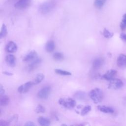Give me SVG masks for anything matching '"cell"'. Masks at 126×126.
I'll list each match as a JSON object with an SVG mask.
<instances>
[{
    "label": "cell",
    "instance_id": "cell-16",
    "mask_svg": "<svg viewBox=\"0 0 126 126\" xmlns=\"http://www.w3.org/2000/svg\"><path fill=\"white\" fill-rule=\"evenodd\" d=\"M97 108L100 111L105 113H112L114 112V110L112 108L105 105H99L97 106Z\"/></svg>",
    "mask_w": 126,
    "mask_h": 126
},
{
    "label": "cell",
    "instance_id": "cell-30",
    "mask_svg": "<svg viewBox=\"0 0 126 126\" xmlns=\"http://www.w3.org/2000/svg\"><path fill=\"white\" fill-rule=\"evenodd\" d=\"M25 126H35V124L32 122L29 121V122H26V123L25 124Z\"/></svg>",
    "mask_w": 126,
    "mask_h": 126
},
{
    "label": "cell",
    "instance_id": "cell-10",
    "mask_svg": "<svg viewBox=\"0 0 126 126\" xmlns=\"http://www.w3.org/2000/svg\"><path fill=\"white\" fill-rule=\"evenodd\" d=\"M117 73V70L115 69H110L108 70L103 75L102 77L107 80H110L114 78Z\"/></svg>",
    "mask_w": 126,
    "mask_h": 126
},
{
    "label": "cell",
    "instance_id": "cell-15",
    "mask_svg": "<svg viewBox=\"0 0 126 126\" xmlns=\"http://www.w3.org/2000/svg\"><path fill=\"white\" fill-rule=\"evenodd\" d=\"M55 48V42L53 40H49L45 45V50L47 52L51 53L53 52Z\"/></svg>",
    "mask_w": 126,
    "mask_h": 126
},
{
    "label": "cell",
    "instance_id": "cell-5",
    "mask_svg": "<svg viewBox=\"0 0 126 126\" xmlns=\"http://www.w3.org/2000/svg\"><path fill=\"white\" fill-rule=\"evenodd\" d=\"M51 93L50 86H45L40 89L37 93V97L40 99H46L48 97Z\"/></svg>",
    "mask_w": 126,
    "mask_h": 126
},
{
    "label": "cell",
    "instance_id": "cell-13",
    "mask_svg": "<svg viewBox=\"0 0 126 126\" xmlns=\"http://www.w3.org/2000/svg\"><path fill=\"white\" fill-rule=\"evenodd\" d=\"M5 61L7 64L11 67L15 66L16 64V59L14 55L8 54L5 57Z\"/></svg>",
    "mask_w": 126,
    "mask_h": 126
},
{
    "label": "cell",
    "instance_id": "cell-14",
    "mask_svg": "<svg viewBox=\"0 0 126 126\" xmlns=\"http://www.w3.org/2000/svg\"><path fill=\"white\" fill-rule=\"evenodd\" d=\"M103 63V60L101 58L95 59L93 63V67L94 69L96 70L99 69Z\"/></svg>",
    "mask_w": 126,
    "mask_h": 126
},
{
    "label": "cell",
    "instance_id": "cell-24",
    "mask_svg": "<svg viewBox=\"0 0 126 126\" xmlns=\"http://www.w3.org/2000/svg\"><path fill=\"white\" fill-rule=\"evenodd\" d=\"M92 109V107L90 105H86L82 109L81 111V115L82 116H84L87 114L90 111H91Z\"/></svg>",
    "mask_w": 126,
    "mask_h": 126
},
{
    "label": "cell",
    "instance_id": "cell-7",
    "mask_svg": "<svg viewBox=\"0 0 126 126\" xmlns=\"http://www.w3.org/2000/svg\"><path fill=\"white\" fill-rule=\"evenodd\" d=\"M34 85L33 81H29L20 85L18 88V91L21 94L27 93L30 89Z\"/></svg>",
    "mask_w": 126,
    "mask_h": 126
},
{
    "label": "cell",
    "instance_id": "cell-23",
    "mask_svg": "<svg viewBox=\"0 0 126 126\" xmlns=\"http://www.w3.org/2000/svg\"><path fill=\"white\" fill-rule=\"evenodd\" d=\"M55 72L58 74L61 75H64V76H68V75H71V73L66 70H62L61 69H55Z\"/></svg>",
    "mask_w": 126,
    "mask_h": 126
},
{
    "label": "cell",
    "instance_id": "cell-32",
    "mask_svg": "<svg viewBox=\"0 0 126 126\" xmlns=\"http://www.w3.org/2000/svg\"><path fill=\"white\" fill-rule=\"evenodd\" d=\"M120 37L123 39V40H126V33H122L120 34Z\"/></svg>",
    "mask_w": 126,
    "mask_h": 126
},
{
    "label": "cell",
    "instance_id": "cell-29",
    "mask_svg": "<svg viewBox=\"0 0 126 126\" xmlns=\"http://www.w3.org/2000/svg\"><path fill=\"white\" fill-rule=\"evenodd\" d=\"M9 122L5 120H0V126H7L9 125Z\"/></svg>",
    "mask_w": 126,
    "mask_h": 126
},
{
    "label": "cell",
    "instance_id": "cell-25",
    "mask_svg": "<svg viewBox=\"0 0 126 126\" xmlns=\"http://www.w3.org/2000/svg\"><path fill=\"white\" fill-rule=\"evenodd\" d=\"M7 33V30L6 26L4 24H3L2 25L1 30H0V38H2L3 37H4Z\"/></svg>",
    "mask_w": 126,
    "mask_h": 126
},
{
    "label": "cell",
    "instance_id": "cell-4",
    "mask_svg": "<svg viewBox=\"0 0 126 126\" xmlns=\"http://www.w3.org/2000/svg\"><path fill=\"white\" fill-rule=\"evenodd\" d=\"M123 85L122 81L118 78H113L110 80L108 84V88L110 89L117 90L121 88Z\"/></svg>",
    "mask_w": 126,
    "mask_h": 126
},
{
    "label": "cell",
    "instance_id": "cell-1",
    "mask_svg": "<svg viewBox=\"0 0 126 126\" xmlns=\"http://www.w3.org/2000/svg\"><path fill=\"white\" fill-rule=\"evenodd\" d=\"M56 1L55 0H46L39 5L38 11L42 14H48L56 7Z\"/></svg>",
    "mask_w": 126,
    "mask_h": 126
},
{
    "label": "cell",
    "instance_id": "cell-3",
    "mask_svg": "<svg viewBox=\"0 0 126 126\" xmlns=\"http://www.w3.org/2000/svg\"><path fill=\"white\" fill-rule=\"evenodd\" d=\"M58 102L61 105L67 109H72L76 105L75 101L70 97L61 98L59 99Z\"/></svg>",
    "mask_w": 126,
    "mask_h": 126
},
{
    "label": "cell",
    "instance_id": "cell-17",
    "mask_svg": "<svg viewBox=\"0 0 126 126\" xmlns=\"http://www.w3.org/2000/svg\"><path fill=\"white\" fill-rule=\"evenodd\" d=\"M74 97L76 98L77 99L79 100H84L86 99L87 97V94L85 92L79 91L76 92L74 94Z\"/></svg>",
    "mask_w": 126,
    "mask_h": 126
},
{
    "label": "cell",
    "instance_id": "cell-27",
    "mask_svg": "<svg viewBox=\"0 0 126 126\" xmlns=\"http://www.w3.org/2000/svg\"><path fill=\"white\" fill-rule=\"evenodd\" d=\"M35 111L37 113H44L45 112V108L42 105L39 104L36 107Z\"/></svg>",
    "mask_w": 126,
    "mask_h": 126
},
{
    "label": "cell",
    "instance_id": "cell-28",
    "mask_svg": "<svg viewBox=\"0 0 126 126\" xmlns=\"http://www.w3.org/2000/svg\"><path fill=\"white\" fill-rule=\"evenodd\" d=\"M121 28L122 30H125L126 29V14L123 16L122 22L120 25Z\"/></svg>",
    "mask_w": 126,
    "mask_h": 126
},
{
    "label": "cell",
    "instance_id": "cell-18",
    "mask_svg": "<svg viewBox=\"0 0 126 126\" xmlns=\"http://www.w3.org/2000/svg\"><path fill=\"white\" fill-rule=\"evenodd\" d=\"M37 121L41 126H49L50 125V120L43 117H39L37 119Z\"/></svg>",
    "mask_w": 126,
    "mask_h": 126
},
{
    "label": "cell",
    "instance_id": "cell-6",
    "mask_svg": "<svg viewBox=\"0 0 126 126\" xmlns=\"http://www.w3.org/2000/svg\"><path fill=\"white\" fill-rule=\"evenodd\" d=\"M31 4V0H19L15 3L14 7L18 9H25L29 7Z\"/></svg>",
    "mask_w": 126,
    "mask_h": 126
},
{
    "label": "cell",
    "instance_id": "cell-8",
    "mask_svg": "<svg viewBox=\"0 0 126 126\" xmlns=\"http://www.w3.org/2000/svg\"><path fill=\"white\" fill-rule=\"evenodd\" d=\"M38 58L37 52L34 50H32L28 53L23 58V61L25 62H32Z\"/></svg>",
    "mask_w": 126,
    "mask_h": 126
},
{
    "label": "cell",
    "instance_id": "cell-20",
    "mask_svg": "<svg viewBox=\"0 0 126 126\" xmlns=\"http://www.w3.org/2000/svg\"><path fill=\"white\" fill-rule=\"evenodd\" d=\"M44 79V75L42 73H39L36 76L34 79L32 81L33 82L34 85H37L39 84L40 82H41Z\"/></svg>",
    "mask_w": 126,
    "mask_h": 126
},
{
    "label": "cell",
    "instance_id": "cell-12",
    "mask_svg": "<svg viewBox=\"0 0 126 126\" xmlns=\"http://www.w3.org/2000/svg\"><path fill=\"white\" fill-rule=\"evenodd\" d=\"M5 50L7 52L14 53L17 50V46L13 41H9L5 46Z\"/></svg>",
    "mask_w": 126,
    "mask_h": 126
},
{
    "label": "cell",
    "instance_id": "cell-11",
    "mask_svg": "<svg viewBox=\"0 0 126 126\" xmlns=\"http://www.w3.org/2000/svg\"><path fill=\"white\" fill-rule=\"evenodd\" d=\"M117 64L120 67H126V55L120 54L117 58Z\"/></svg>",
    "mask_w": 126,
    "mask_h": 126
},
{
    "label": "cell",
    "instance_id": "cell-26",
    "mask_svg": "<svg viewBox=\"0 0 126 126\" xmlns=\"http://www.w3.org/2000/svg\"><path fill=\"white\" fill-rule=\"evenodd\" d=\"M103 36L107 38H110L112 37L113 36V33L108 30H107L106 29H104L103 31Z\"/></svg>",
    "mask_w": 126,
    "mask_h": 126
},
{
    "label": "cell",
    "instance_id": "cell-31",
    "mask_svg": "<svg viewBox=\"0 0 126 126\" xmlns=\"http://www.w3.org/2000/svg\"><path fill=\"white\" fill-rule=\"evenodd\" d=\"M4 93H5L4 89L3 88L2 85L0 84V95L3 94H4Z\"/></svg>",
    "mask_w": 126,
    "mask_h": 126
},
{
    "label": "cell",
    "instance_id": "cell-19",
    "mask_svg": "<svg viewBox=\"0 0 126 126\" xmlns=\"http://www.w3.org/2000/svg\"><path fill=\"white\" fill-rule=\"evenodd\" d=\"M9 98L7 95H3L1 96L0 99V105L2 106L7 105L9 102Z\"/></svg>",
    "mask_w": 126,
    "mask_h": 126
},
{
    "label": "cell",
    "instance_id": "cell-33",
    "mask_svg": "<svg viewBox=\"0 0 126 126\" xmlns=\"http://www.w3.org/2000/svg\"><path fill=\"white\" fill-rule=\"evenodd\" d=\"M3 74H5V75H13V74H12V73H9V72H6V71H5V72H3Z\"/></svg>",
    "mask_w": 126,
    "mask_h": 126
},
{
    "label": "cell",
    "instance_id": "cell-9",
    "mask_svg": "<svg viewBox=\"0 0 126 126\" xmlns=\"http://www.w3.org/2000/svg\"><path fill=\"white\" fill-rule=\"evenodd\" d=\"M41 62V60L40 58H37L35 60L31 62V63L28 66V70L29 71H32L36 69L39 64Z\"/></svg>",
    "mask_w": 126,
    "mask_h": 126
},
{
    "label": "cell",
    "instance_id": "cell-21",
    "mask_svg": "<svg viewBox=\"0 0 126 126\" xmlns=\"http://www.w3.org/2000/svg\"><path fill=\"white\" fill-rule=\"evenodd\" d=\"M53 58L56 61H62L64 59V56L61 53L57 52L54 54Z\"/></svg>",
    "mask_w": 126,
    "mask_h": 126
},
{
    "label": "cell",
    "instance_id": "cell-22",
    "mask_svg": "<svg viewBox=\"0 0 126 126\" xmlns=\"http://www.w3.org/2000/svg\"><path fill=\"white\" fill-rule=\"evenodd\" d=\"M106 0H95L94 5L97 8H101L103 6Z\"/></svg>",
    "mask_w": 126,
    "mask_h": 126
},
{
    "label": "cell",
    "instance_id": "cell-2",
    "mask_svg": "<svg viewBox=\"0 0 126 126\" xmlns=\"http://www.w3.org/2000/svg\"><path fill=\"white\" fill-rule=\"evenodd\" d=\"M89 95L95 103L100 102L103 98V94L102 90L97 88L92 89L90 92Z\"/></svg>",
    "mask_w": 126,
    "mask_h": 126
}]
</instances>
